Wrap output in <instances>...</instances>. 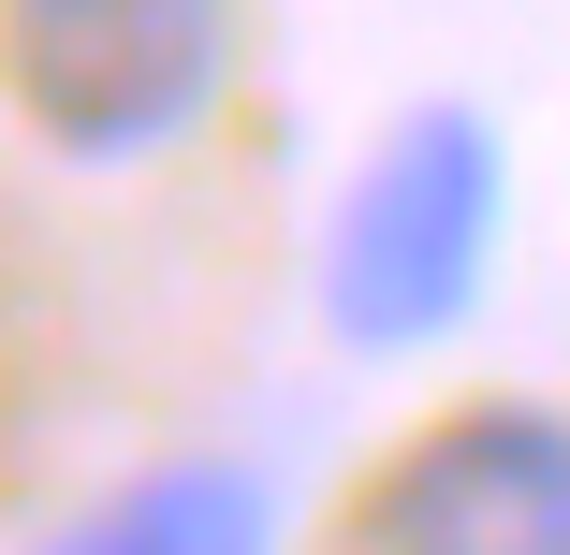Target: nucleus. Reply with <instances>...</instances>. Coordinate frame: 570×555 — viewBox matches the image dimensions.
Listing matches in <instances>:
<instances>
[{"label": "nucleus", "mask_w": 570, "mask_h": 555, "mask_svg": "<svg viewBox=\"0 0 570 555\" xmlns=\"http://www.w3.org/2000/svg\"><path fill=\"white\" fill-rule=\"evenodd\" d=\"M45 555H278V497H264V468L190 454V468H147L102 512H73Z\"/></svg>", "instance_id": "nucleus-4"}, {"label": "nucleus", "mask_w": 570, "mask_h": 555, "mask_svg": "<svg viewBox=\"0 0 570 555\" xmlns=\"http://www.w3.org/2000/svg\"><path fill=\"white\" fill-rule=\"evenodd\" d=\"M235 73V0H0V88L59 161L176 147Z\"/></svg>", "instance_id": "nucleus-2"}, {"label": "nucleus", "mask_w": 570, "mask_h": 555, "mask_svg": "<svg viewBox=\"0 0 570 555\" xmlns=\"http://www.w3.org/2000/svg\"><path fill=\"white\" fill-rule=\"evenodd\" d=\"M366 555H570V424L556 409H453L381 468Z\"/></svg>", "instance_id": "nucleus-3"}, {"label": "nucleus", "mask_w": 570, "mask_h": 555, "mask_svg": "<svg viewBox=\"0 0 570 555\" xmlns=\"http://www.w3.org/2000/svg\"><path fill=\"white\" fill-rule=\"evenodd\" d=\"M498 219H512V147L483 102H410L366 147V176L336 190L322 235V321L352 351H439L498 278Z\"/></svg>", "instance_id": "nucleus-1"}]
</instances>
